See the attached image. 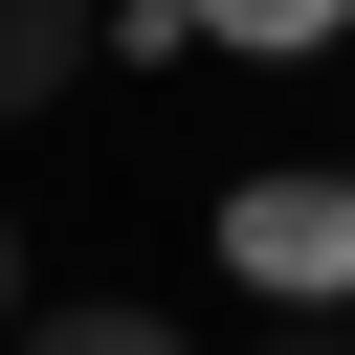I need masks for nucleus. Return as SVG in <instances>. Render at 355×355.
Segmentation results:
<instances>
[{
    "instance_id": "obj_5",
    "label": "nucleus",
    "mask_w": 355,
    "mask_h": 355,
    "mask_svg": "<svg viewBox=\"0 0 355 355\" xmlns=\"http://www.w3.org/2000/svg\"><path fill=\"white\" fill-rule=\"evenodd\" d=\"M22 311H44V288H22V222H0V333H22Z\"/></svg>"
},
{
    "instance_id": "obj_2",
    "label": "nucleus",
    "mask_w": 355,
    "mask_h": 355,
    "mask_svg": "<svg viewBox=\"0 0 355 355\" xmlns=\"http://www.w3.org/2000/svg\"><path fill=\"white\" fill-rule=\"evenodd\" d=\"M67 67H89V0H0V133H22Z\"/></svg>"
},
{
    "instance_id": "obj_3",
    "label": "nucleus",
    "mask_w": 355,
    "mask_h": 355,
    "mask_svg": "<svg viewBox=\"0 0 355 355\" xmlns=\"http://www.w3.org/2000/svg\"><path fill=\"white\" fill-rule=\"evenodd\" d=\"M0 355H200V333H178V311H22Z\"/></svg>"
},
{
    "instance_id": "obj_7",
    "label": "nucleus",
    "mask_w": 355,
    "mask_h": 355,
    "mask_svg": "<svg viewBox=\"0 0 355 355\" xmlns=\"http://www.w3.org/2000/svg\"><path fill=\"white\" fill-rule=\"evenodd\" d=\"M333 355H355V311H333Z\"/></svg>"
},
{
    "instance_id": "obj_1",
    "label": "nucleus",
    "mask_w": 355,
    "mask_h": 355,
    "mask_svg": "<svg viewBox=\"0 0 355 355\" xmlns=\"http://www.w3.org/2000/svg\"><path fill=\"white\" fill-rule=\"evenodd\" d=\"M222 266L288 288V311H355V178H244L222 200Z\"/></svg>"
},
{
    "instance_id": "obj_6",
    "label": "nucleus",
    "mask_w": 355,
    "mask_h": 355,
    "mask_svg": "<svg viewBox=\"0 0 355 355\" xmlns=\"http://www.w3.org/2000/svg\"><path fill=\"white\" fill-rule=\"evenodd\" d=\"M288 355H333V333H288Z\"/></svg>"
},
{
    "instance_id": "obj_4",
    "label": "nucleus",
    "mask_w": 355,
    "mask_h": 355,
    "mask_svg": "<svg viewBox=\"0 0 355 355\" xmlns=\"http://www.w3.org/2000/svg\"><path fill=\"white\" fill-rule=\"evenodd\" d=\"M178 22H222V44H333L355 0H178Z\"/></svg>"
}]
</instances>
